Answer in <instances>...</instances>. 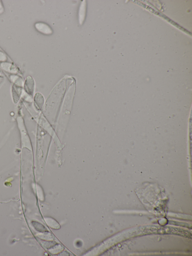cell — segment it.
Listing matches in <instances>:
<instances>
[{
    "label": "cell",
    "instance_id": "6da1fadb",
    "mask_svg": "<svg viewBox=\"0 0 192 256\" xmlns=\"http://www.w3.org/2000/svg\"><path fill=\"white\" fill-rule=\"evenodd\" d=\"M35 27L37 30L40 32L46 35H50L52 34L53 31L50 27L46 23L42 22L36 23Z\"/></svg>",
    "mask_w": 192,
    "mask_h": 256
},
{
    "label": "cell",
    "instance_id": "277c9868",
    "mask_svg": "<svg viewBox=\"0 0 192 256\" xmlns=\"http://www.w3.org/2000/svg\"><path fill=\"white\" fill-rule=\"evenodd\" d=\"M3 12H4V8H3L2 3L0 1V14H2Z\"/></svg>",
    "mask_w": 192,
    "mask_h": 256
},
{
    "label": "cell",
    "instance_id": "7a4b0ae2",
    "mask_svg": "<svg viewBox=\"0 0 192 256\" xmlns=\"http://www.w3.org/2000/svg\"><path fill=\"white\" fill-rule=\"evenodd\" d=\"M86 1H83L81 2L79 12V23L82 24L85 21L86 12Z\"/></svg>",
    "mask_w": 192,
    "mask_h": 256
},
{
    "label": "cell",
    "instance_id": "3957f363",
    "mask_svg": "<svg viewBox=\"0 0 192 256\" xmlns=\"http://www.w3.org/2000/svg\"><path fill=\"white\" fill-rule=\"evenodd\" d=\"M7 57L6 54L0 51V61H4L6 60Z\"/></svg>",
    "mask_w": 192,
    "mask_h": 256
}]
</instances>
